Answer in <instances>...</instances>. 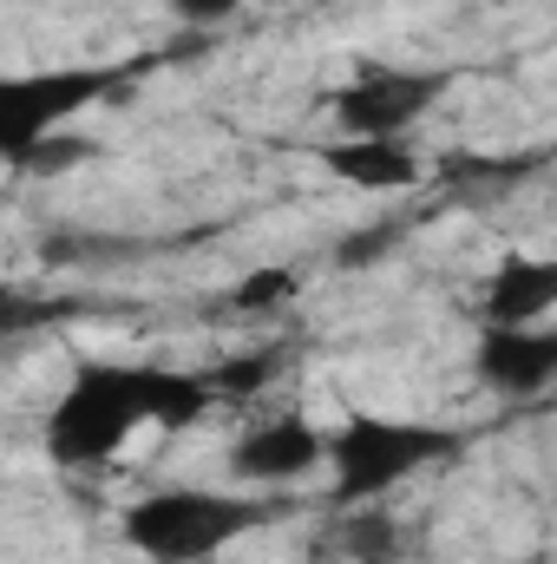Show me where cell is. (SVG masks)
Listing matches in <instances>:
<instances>
[{"instance_id": "obj_1", "label": "cell", "mask_w": 557, "mask_h": 564, "mask_svg": "<svg viewBox=\"0 0 557 564\" xmlns=\"http://www.w3.org/2000/svg\"><path fill=\"white\" fill-rule=\"evenodd\" d=\"M217 408L204 375L151 368V361H79L73 388L46 414V453L53 466H99L112 459L144 421L157 426H197Z\"/></svg>"}, {"instance_id": "obj_2", "label": "cell", "mask_w": 557, "mask_h": 564, "mask_svg": "<svg viewBox=\"0 0 557 564\" xmlns=\"http://www.w3.org/2000/svg\"><path fill=\"white\" fill-rule=\"evenodd\" d=\"M276 499H250V492H210V486H157L125 506L119 532L125 545L151 564H204L223 545L276 525Z\"/></svg>"}, {"instance_id": "obj_3", "label": "cell", "mask_w": 557, "mask_h": 564, "mask_svg": "<svg viewBox=\"0 0 557 564\" xmlns=\"http://www.w3.org/2000/svg\"><path fill=\"white\" fill-rule=\"evenodd\" d=\"M459 453V433L426 421H381L361 414L341 433H328V459H335V499L341 506H374L381 492H394L401 479H414L419 466Z\"/></svg>"}, {"instance_id": "obj_4", "label": "cell", "mask_w": 557, "mask_h": 564, "mask_svg": "<svg viewBox=\"0 0 557 564\" xmlns=\"http://www.w3.org/2000/svg\"><path fill=\"white\" fill-rule=\"evenodd\" d=\"M139 66H66V73H20L0 86V158L20 171L59 126H73L86 106L132 86Z\"/></svg>"}, {"instance_id": "obj_5", "label": "cell", "mask_w": 557, "mask_h": 564, "mask_svg": "<svg viewBox=\"0 0 557 564\" xmlns=\"http://www.w3.org/2000/svg\"><path fill=\"white\" fill-rule=\"evenodd\" d=\"M452 73H401V66H361L335 99V126L341 139H401L407 126H419V112H433L446 99Z\"/></svg>"}, {"instance_id": "obj_6", "label": "cell", "mask_w": 557, "mask_h": 564, "mask_svg": "<svg viewBox=\"0 0 557 564\" xmlns=\"http://www.w3.org/2000/svg\"><path fill=\"white\" fill-rule=\"evenodd\" d=\"M479 381L505 401H538L545 388H557V328H492L479 335V355H472Z\"/></svg>"}, {"instance_id": "obj_7", "label": "cell", "mask_w": 557, "mask_h": 564, "mask_svg": "<svg viewBox=\"0 0 557 564\" xmlns=\"http://www.w3.org/2000/svg\"><path fill=\"white\" fill-rule=\"evenodd\" d=\"M328 459V433L302 421V414H282V421L250 426L237 446H230V473L250 479V486H282V479H302L308 466Z\"/></svg>"}, {"instance_id": "obj_8", "label": "cell", "mask_w": 557, "mask_h": 564, "mask_svg": "<svg viewBox=\"0 0 557 564\" xmlns=\"http://www.w3.org/2000/svg\"><path fill=\"white\" fill-rule=\"evenodd\" d=\"M557 308V257H512L485 282V322L492 328H532Z\"/></svg>"}, {"instance_id": "obj_9", "label": "cell", "mask_w": 557, "mask_h": 564, "mask_svg": "<svg viewBox=\"0 0 557 564\" xmlns=\"http://www.w3.org/2000/svg\"><path fill=\"white\" fill-rule=\"evenodd\" d=\"M321 164L348 177L354 191H401L419 177V158L407 139H335L321 144Z\"/></svg>"}, {"instance_id": "obj_10", "label": "cell", "mask_w": 557, "mask_h": 564, "mask_svg": "<svg viewBox=\"0 0 557 564\" xmlns=\"http://www.w3.org/2000/svg\"><path fill=\"white\" fill-rule=\"evenodd\" d=\"M276 375H282V348H250V355H230V361L204 368V388H210L217 401H250V394H263Z\"/></svg>"}, {"instance_id": "obj_11", "label": "cell", "mask_w": 557, "mask_h": 564, "mask_svg": "<svg viewBox=\"0 0 557 564\" xmlns=\"http://www.w3.org/2000/svg\"><path fill=\"white\" fill-rule=\"evenodd\" d=\"M348 558H361V564H387L394 558V519L354 506V519H348Z\"/></svg>"}, {"instance_id": "obj_12", "label": "cell", "mask_w": 557, "mask_h": 564, "mask_svg": "<svg viewBox=\"0 0 557 564\" xmlns=\"http://www.w3.org/2000/svg\"><path fill=\"white\" fill-rule=\"evenodd\" d=\"M295 270H256V276H243V289H237V308H282V302H295Z\"/></svg>"}, {"instance_id": "obj_13", "label": "cell", "mask_w": 557, "mask_h": 564, "mask_svg": "<svg viewBox=\"0 0 557 564\" xmlns=\"http://www.w3.org/2000/svg\"><path fill=\"white\" fill-rule=\"evenodd\" d=\"M394 224H381V237H354V243H341V263H374L381 250H394Z\"/></svg>"}, {"instance_id": "obj_14", "label": "cell", "mask_w": 557, "mask_h": 564, "mask_svg": "<svg viewBox=\"0 0 557 564\" xmlns=\"http://www.w3.org/2000/svg\"><path fill=\"white\" fill-rule=\"evenodd\" d=\"M177 7V20H197V26H210V20H230L243 0H171Z\"/></svg>"}]
</instances>
